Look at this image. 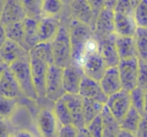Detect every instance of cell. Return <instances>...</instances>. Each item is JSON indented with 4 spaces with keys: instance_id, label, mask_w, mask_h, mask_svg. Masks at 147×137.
<instances>
[{
    "instance_id": "cell-40",
    "label": "cell",
    "mask_w": 147,
    "mask_h": 137,
    "mask_svg": "<svg viewBox=\"0 0 147 137\" xmlns=\"http://www.w3.org/2000/svg\"><path fill=\"white\" fill-rule=\"evenodd\" d=\"M12 132L8 124V120L0 118V137H11Z\"/></svg>"
},
{
    "instance_id": "cell-31",
    "label": "cell",
    "mask_w": 147,
    "mask_h": 137,
    "mask_svg": "<svg viewBox=\"0 0 147 137\" xmlns=\"http://www.w3.org/2000/svg\"><path fill=\"white\" fill-rule=\"evenodd\" d=\"M18 101L16 99H10L0 96V118L9 120L16 111Z\"/></svg>"
},
{
    "instance_id": "cell-34",
    "label": "cell",
    "mask_w": 147,
    "mask_h": 137,
    "mask_svg": "<svg viewBox=\"0 0 147 137\" xmlns=\"http://www.w3.org/2000/svg\"><path fill=\"white\" fill-rule=\"evenodd\" d=\"M26 17L39 20L42 18V1H22Z\"/></svg>"
},
{
    "instance_id": "cell-18",
    "label": "cell",
    "mask_w": 147,
    "mask_h": 137,
    "mask_svg": "<svg viewBox=\"0 0 147 137\" xmlns=\"http://www.w3.org/2000/svg\"><path fill=\"white\" fill-rule=\"evenodd\" d=\"M62 24L58 18L42 17L38 20V43H51Z\"/></svg>"
},
{
    "instance_id": "cell-12",
    "label": "cell",
    "mask_w": 147,
    "mask_h": 137,
    "mask_svg": "<svg viewBox=\"0 0 147 137\" xmlns=\"http://www.w3.org/2000/svg\"><path fill=\"white\" fill-rule=\"evenodd\" d=\"M117 35L115 33L109 35L107 37L101 39H97L99 42V50L100 54L106 64L107 68L109 67H117L120 62L119 56L116 49V41Z\"/></svg>"
},
{
    "instance_id": "cell-8",
    "label": "cell",
    "mask_w": 147,
    "mask_h": 137,
    "mask_svg": "<svg viewBox=\"0 0 147 137\" xmlns=\"http://www.w3.org/2000/svg\"><path fill=\"white\" fill-rule=\"evenodd\" d=\"M105 107L108 109L111 115L117 120L119 123L123 120L125 115L132 107L131 99H130V92L122 89L121 91L111 95L107 99Z\"/></svg>"
},
{
    "instance_id": "cell-25",
    "label": "cell",
    "mask_w": 147,
    "mask_h": 137,
    "mask_svg": "<svg viewBox=\"0 0 147 137\" xmlns=\"http://www.w3.org/2000/svg\"><path fill=\"white\" fill-rule=\"evenodd\" d=\"M29 56L36 57L49 65L54 64V57H53V50L51 43H38L29 51Z\"/></svg>"
},
{
    "instance_id": "cell-23",
    "label": "cell",
    "mask_w": 147,
    "mask_h": 137,
    "mask_svg": "<svg viewBox=\"0 0 147 137\" xmlns=\"http://www.w3.org/2000/svg\"><path fill=\"white\" fill-rule=\"evenodd\" d=\"M24 25V48L27 52L38 44V20L26 17Z\"/></svg>"
},
{
    "instance_id": "cell-37",
    "label": "cell",
    "mask_w": 147,
    "mask_h": 137,
    "mask_svg": "<svg viewBox=\"0 0 147 137\" xmlns=\"http://www.w3.org/2000/svg\"><path fill=\"white\" fill-rule=\"evenodd\" d=\"M138 87L147 90V63L139 59V79Z\"/></svg>"
},
{
    "instance_id": "cell-42",
    "label": "cell",
    "mask_w": 147,
    "mask_h": 137,
    "mask_svg": "<svg viewBox=\"0 0 147 137\" xmlns=\"http://www.w3.org/2000/svg\"><path fill=\"white\" fill-rule=\"evenodd\" d=\"M11 137H37L34 133L28 131V130H19L12 133Z\"/></svg>"
},
{
    "instance_id": "cell-16",
    "label": "cell",
    "mask_w": 147,
    "mask_h": 137,
    "mask_svg": "<svg viewBox=\"0 0 147 137\" xmlns=\"http://www.w3.org/2000/svg\"><path fill=\"white\" fill-rule=\"evenodd\" d=\"M81 69L70 65L63 69V89L65 94H79L80 85L84 77Z\"/></svg>"
},
{
    "instance_id": "cell-45",
    "label": "cell",
    "mask_w": 147,
    "mask_h": 137,
    "mask_svg": "<svg viewBox=\"0 0 147 137\" xmlns=\"http://www.w3.org/2000/svg\"><path fill=\"white\" fill-rule=\"evenodd\" d=\"M7 67L8 66L6 65V64H4L3 62L0 61V80H1L2 76H3V74H4V71L7 69Z\"/></svg>"
},
{
    "instance_id": "cell-29",
    "label": "cell",
    "mask_w": 147,
    "mask_h": 137,
    "mask_svg": "<svg viewBox=\"0 0 147 137\" xmlns=\"http://www.w3.org/2000/svg\"><path fill=\"white\" fill-rule=\"evenodd\" d=\"M134 39L138 51V58L147 63V29L138 27Z\"/></svg>"
},
{
    "instance_id": "cell-24",
    "label": "cell",
    "mask_w": 147,
    "mask_h": 137,
    "mask_svg": "<svg viewBox=\"0 0 147 137\" xmlns=\"http://www.w3.org/2000/svg\"><path fill=\"white\" fill-rule=\"evenodd\" d=\"M101 116L103 120L102 137H117L121 130L119 122L111 115V113L105 106L101 112Z\"/></svg>"
},
{
    "instance_id": "cell-15",
    "label": "cell",
    "mask_w": 147,
    "mask_h": 137,
    "mask_svg": "<svg viewBox=\"0 0 147 137\" xmlns=\"http://www.w3.org/2000/svg\"><path fill=\"white\" fill-rule=\"evenodd\" d=\"M26 18V12L22 1L18 0H8L5 2L3 13H2L1 22L5 26L10 24L23 22Z\"/></svg>"
},
{
    "instance_id": "cell-6",
    "label": "cell",
    "mask_w": 147,
    "mask_h": 137,
    "mask_svg": "<svg viewBox=\"0 0 147 137\" xmlns=\"http://www.w3.org/2000/svg\"><path fill=\"white\" fill-rule=\"evenodd\" d=\"M117 1H105L104 7L97 17L94 28V35L101 39L113 34L114 32V8Z\"/></svg>"
},
{
    "instance_id": "cell-21",
    "label": "cell",
    "mask_w": 147,
    "mask_h": 137,
    "mask_svg": "<svg viewBox=\"0 0 147 137\" xmlns=\"http://www.w3.org/2000/svg\"><path fill=\"white\" fill-rule=\"evenodd\" d=\"M99 82H100L101 87H102L103 91L107 97L111 96V95L115 94L123 89L117 67L107 68L104 75L102 76Z\"/></svg>"
},
{
    "instance_id": "cell-30",
    "label": "cell",
    "mask_w": 147,
    "mask_h": 137,
    "mask_svg": "<svg viewBox=\"0 0 147 137\" xmlns=\"http://www.w3.org/2000/svg\"><path fill=\"white\" fill-rule=\"evenodd\" d=\"M7 32V38L21 45L24 48V25L23 22L10 24L5 26ZM25 49V48H24Z\"/></svg>"
},
{
    "instance_id": "cell-38",
    "label": "cell",
    "mask_w": 147,
    "mask_h": 137,
    "mask_svg": "<svg viewBox=\"0 0 147 137\" xmlns=\"http://www.w3.org/2000/svg\"><path fill=\"white\" fill-rule=\"evenodd\" d=\"M78 129L74 125L60 126L58 137H77Z\"/></svg>"
},
{
    "instance_id": "cell-7",
    "label": "cell",
    "mask_w": 147,
    "mask_h": 137,
    "mask_svg": "<svg viewBox=\"0 0 147 137\" xmlns=\"http://www.w3.org/2000/svg\"><path fill=\"white\" fill-rule=\"evenodd\" d=\"M119 71L122 88L131 92L133 89L138 87L139 79V58L120 60L117 66Z\"/></svg>"
},
{
    "instance_id": "cell-47",
    "label": "cell",
    "mask_w": 147,
    "mask_h": 137,
    "mask_svg": "<svg viewBox=\"0 0 147 137\" xmlns=\"http://www.w3.org/2000/svg\"><path fill=\"white\" fill-rule=\"evenodd\" d=\"M144 112L147 113V90L145 91V107H144Z\"/></svg>"
},
{
    "instance_id": "cell-33",
    "label": "cell",
    "mask_w": 147,
    "mask_h": 137,
    "mask_svg": "<svg viewBox=\"0 0 147 137\" xmlns=\"http://www.w3.org/2000/svg\"><path fill=\"white\" fill-rule=\"evenodd\" d=\"M130 99H131V105L135 108L140 114L143 115L144 107H145V90L140 87H136L135 89L130 92Z\"/></svg>"
},
{
    "instance_id": "cell-35",
    "label": "cell",
    "mask_w": 147,
    "mask_h": 137,
    "mask_svg": "<svg viewBox=\"0 0 147 137\" xmlns=\"http://www.w3.org/2000/svg\"><path fill=\"white\" fill-rule=\"evenodd\" d=\"M134 17L138 27L147 29V0L139 1L134 10Z\"/></svg>"
},
{
    "instance_id": "cell-39",
    "label": "cell",
    "mask_w": 147,
    "mask_h": 137,
    "mask_svg": "<svg viewBox=\"0 0 147 137\" xmlns=\"http://www.w3.org/2000/svg\"><path fill=\"white\" fill-rule=\"evenodd\" d=\"M135 135L136 137H147V113H144L142 115L141 122Z\"/></svg>"
},
{
    "instance_id": "cell-19",
    "label": "cell",
    "mask_w": 147,
    "mask_h": 137,
    "mask_svg": "<svg viewBox=\"0 0 147 137\" xmlns=\"http://www.w3.org/2000/svg\"><path fill=\"white\" fill-rule=\"evenodd\" d=\"M28 56L29 52H27L21 45L10 39H7L3 46L0 48V61L7 66L12 65L14 62Z\"/></svg>"
},
{
    "instance_id": "cell-46",
    "label": "cell",
    "mask_w": 147,
    "mask_h": 137,
    "mask_svg": "<svg viewBox=\"0 0 147 137\" xmlns=\"http://www.w3.org/2000/svg\"><path fill=\"white\" fill-rule=\"evenodd\" d=\"M5 2L6 1H4V0H0V20H1V17H2V13H3Z\"/></svg>"
},
{
    "instance_id": "cell-5",
    "label": "cell",
    "mask_w": 147,
    "mask_h": 137,
    "mask_svg": "<svg viewBox=\"0 0 147 137\" xmlns=\"http://www.w3.org/2000/svg\"><path fill=\"white\" fill-rule=\"evenodd\" d=\"M80 69L83 71L85 76L100 81L107 69L106 64L100 54V50L95 49L87 51L81 62Z\"/></svg>"
},
{
    "instance_id": "cell-43",
    "label": "cell",
    "mask_w": 147,
    "mask_h": 137,
    "mask_svg": "<svg viewBox=\"0 0 147 137\" xmlns=\"http://www.w3.org/2000/svg\"><path fill=\"white\" fill-rule=\"evenodd\" d=\"M77 137H92V136H91V134L87 131V129L84 127V128H81V129H78Z\"/></svg>"
},
{
    "instance_id": "cell-17",
    "label": "cell",
    "mask_w": 147,
    "mask_h": 137,
    "mask_svg": "<svg viewBox=\"0 0 147 137\" xmlns=\"http://www.w3.org/2000/svg\"><path fill=\"white\" fill-rule=\"evenodd\" d=\"M71 10L73 18L88 25L94 31L97 16L93 11L89 1H73L71 2Z\"/></svg>"
},
{
    "instance_id": "cell-32",
    "label": "cell",
    "mask_w": 147,
    "mask_h": 137,
    "mask_svg": "<svg viewBox=\"0 0 147 137\" xmlns=\"http://www.w3.org/2000/svg\"><path fill=\"white\" fill-rule=\"evenodd\" d=\"M63 8V2L58 0H44L42 1V17L57 18V15Z\"/></svg>"
},
{
    "instance_id": "cell-2",
    "label": "cell",
    "mask_w": 147,
    "mask_h": 137,
    "mask_svg": "<svg viewBox=\"0 0 147 137\" xmlns=\"http://www.w3.org/2000/svg\"><path fill=\"white\" fill-rule=\"evenodd\" d=\"M131 1H117L114 8V32L117 36L134 37L138 26Z\"/></svg>"
},
{
    "instance_id": "cell-1",
    "label": "cell",
    "mask_w": 147,
    "mask_h": 137,
    "mask_svg": "<svg viewBox=\"0 0 147 137\" xmlns=\"http://www.w3.org/2000/svg\"><path fill=\"white\" fill-rule=\"evenodd\" d=\"M69 33L72 45V65L80 69L86 44L94 32L88 25L72 18L69 23Z\"/></svg>"
},
{
    "instance_id": "cell-26",
    "label": "cell",
    "mask_w": 147,
    "mask_h": 137,
    "mask_svg": "<svg viewBox=\"0 0 147 137\" xmlns=\"http://www.w3.org/2000/svg\"><path fill=\"white\" fill-rule=\"evenodd\" d=\"M104 106V104H101V103L96 102L94 100L83 98V116L85 126L88 125L98 115H100Z\"/></svg>"
},
{
    "instance_id": "cell-13",
    "label": "cell",
    "mask_w": 147,
    "mask_h": 137,
    "mask_svg": "<svg viewBox=\"0 0 147 137\" xmlns=\"http://www.w3.org/2000/svg\"><path fill=\"white\" fill-rule=\"evenodd\" d=\"M79 95L82 98H87L99 102L101 104H106L108 97L103 91L100 82L84 76L82 79L81 85H80Z\"/></svg>"
},
{
    "instance_id": "cell-22",
    "label": "cell",
    "mask_w": 147,
    "mask_h": 137,
    "mask_svg": "<svg viewBox=\"0 0 147 137\" xmlns=\"http://www.w3.org/2000/svg\"><path fill=\"white\" fill-rule=\"evenodd\" d=\"M115 44L120 60L138 58V51L134 37L117 36Z\"/></svg>"
},
{
    "instance_id": "cell-11",
    "label": "cell",
    "mask_w": 147,
    "mask_h": 137,
    "mask_svg": "<svg viewBox=\"0 0 147 137\" xmlns=\"http://www.w3.org/2000/svg\"><path fill=\"white\" fill-rule=\"evenodd\" d=\"M36 126L40 137H58L60 125L52 109L43 108L37 113Z\"/></svg>"
},
{
    "instance_id": "cell-4",
    "label": "cell",
    "mask_w": 147,
    "mask_h": 137,
    "mask_svg": "<svg viewBox=\"0 0 147 137\" xmlns=\"http://www.w3.org/2000/svg\"><path fill=\"white\" fill-rule=\"evenodd\" d=\"M54 64L61 68L72 65V45L69 29L61 25L54 40L51 42Z\"/></svg>"
},
{
    "instance_id": "cell-14",
    "label": "cell",
    "mask_w": 147,
    "mask_h": 137,
    "mask_svg": "<svg viewBox=\"0 0 147 137\" xmlns=\"http://www.w3.org/2000/svg\"><path fill=\"white\" fill-rule=\"evenodd\" d=\"M61 98L69 109L72 117V124L77 129L85 127L83 116V98L79 94H64Z\"/></svg>"
},
{
    "instance_id": "cell-27",
    "label": "cell",
    "mask_w": 147,
    "mask_h": 137,
    "mask_svg": "<svg viewBox=\"0 0 147 137\" xmlns=\"http://www.w3.org/2000/svg\"><path fill=\"white\" fill-rule=\"evenodd\" d=\"M142 119V114H140L135 108L131 107L128 113L125 115L123 120L120 123V127L123 130H127L129 132L136 134L139 124Z\"/></svg>"
},
{
    "instance_id": "cell-20",
    "label": "cell",
    "mask_w": 147,
    "mask_h": 137,
    "mask_svg": "<svg viewBox=\"0 0 147 137\" xmlns=\"http://www.w3.org/2000/svg\"><path fill=\"white\" fill-rule=\"evenodd\" d=\"M21 95H23L21 89L8 66L0 80V96L17 100Z\"/></svg>"
},
{
    "instance_id": "cell-36",
    "label": "cell",
    "mask_w": 147,
    "mask_h": 137,
    "mask_svg": "<svg viewBox=\"0 0 147 137\" xmlns=\"http://www.w3.org/2000/svg\"><path fill=\"white\" fill-rule=\"evenodd\" d=\"M87 131L92 137H102L103 133V120L102 116L98 115L95 119H93L88 125L85 126Z\"/></svg>"
},
{
    "instance_id": "cell-28",
    "label": "cell",
    "mask_w": 147,
    "mask_h": 137,
    "mask_svg": "<svg viewBox=\"0 0 147 137\" xmlns=\"http://www.w3.org/2000/svg\"><path fill=\"white\" fill-rule=\"evenodd\" d=\"M53 112L58 121L60 126H66V125H73L72 124V117L69 112L66 103L62 98L58 99L54 102L53 105Z\"/></svg>"
},
{
    "instance_id": "cell-3",
    "label": "cell",
    "mask_w": 147,
    "mask_h": 137,
    "mask_svg": "<svg viewBox=\"0 0 147 137\" xmlns=\"http://www.w3.org/2000/svg\"><path fill=\"white\" fill-rule=\"evenodd\" d=\"M9 68L21 89L23 96L30 100H38L39 98L37 96L36 90L33 84L32 75H31L29 56L14 62L12 65L9 66Z\"/></svg>"
},
{
    "instance_id": "cell-44",
    "label": "cell",
    "mask_w": 147,
    "mask_h": 137,
    "mask_svg": "<svg viewBox=\"0 0 147 137\" xmlns=\"http://www.w3.org/2000/svg\"><path fill=\"white\" fill-rule=\"evenodd\" d=\"M117 137H136V135L134 133H132V132L127 131V130L121 129V130H120V132H119V134H118Z\"/></svg>"
},
{
    "instance_id": "cell-9",
    "label": "cell",
    "mask_w": 147,
    "mask_h": 137,
    "mask_svg": "<svg viewBox=\"0 0 147 137\" xmlns=\"http://www.w3.org/2000/svg\"><path fill=\"white\" fill-rule=\"evenodd\" d=\"M65 94L63 89V68L51 64L49 65L46 78V98L57 101Z\"/></svg>"
},
{
    "instance_id": "cell-41",
    "label": "cell",
    "mask_w": 147,
    "mask_h": 137,
    "mask_svg": "<svg viewBox=\"0 0 147 137\" xmlns=\"http://www.w3.org/2000/svg\"><path fill=\"white\" fill-rule=\"evenodd\" d=\"M7 32H6V27L4 24L0 22V48L4 45V43L7 41Z\"/></svg>"
},
{
    "instance_id": "cell-10",
    "label": "cell",
    "mask_w": 147,
    "mask_h": 137,
    "mask_svg": "<svg viewBox=\"0 0 147 137\" xmlns=\"http://www.w3.org/2000/svg\"><path fill=\"white\" fill-rule=\"evenodd\" d=\"M31 75L38 98H46V78L49 64L36 57L29 56Z\"/></svg>"
}]
</instances>
